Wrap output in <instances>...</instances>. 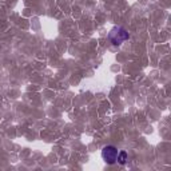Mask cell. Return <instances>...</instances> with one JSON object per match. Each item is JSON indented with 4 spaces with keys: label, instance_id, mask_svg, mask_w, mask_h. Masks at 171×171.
Masks as SVG:
<instances>
[{
    "label": "cell",
    "instance_id": "1",
    "mask_svg": "<svg viewBox=\"0 0 171 171\" xmlns=\"http://www.w3.org/2000/svg\"><path fill=\"white\" fill-rule=\"evenodd\" d=\"M130 35L128 32L120 25H115L111 28V31L108 32V40L112 43L114 45H120L123 42L128 40Z\"/></svg>",
    "mask_w": 171,
    "mask_h": 171
},
{
    "label": "cell",
    "instance_id": "2",
    "mask_svg": "<svg viewBox=\"0 0 171 171\" xmlns=\"http://www.w3.org/2000/svg\"><path fill=\"white\" fill-rule=\"evenodd\" d=\"M118 148L115 146H106L102 150V158L107 164H114L116 162V157H118Z\"/></svg>",
    "mask_w": 171,
    "mask_h": 171
},
{
    "label": "cell",
    "instance_id": "3",
    "mask_svg": "<svg viewBox=\"0 0 171 171\" xmlns=\"http://www.w3.org/2000/svg\"><path fill=\"white\" fill-rule=\"evenodd\" d=\"M127 161H128V154H127L124 150L119 151L118 157H116V162H118L119 164H126Z\"/></svg>",
    "mask_w": 171,
    "mask_h": 171
}]
</instances>
